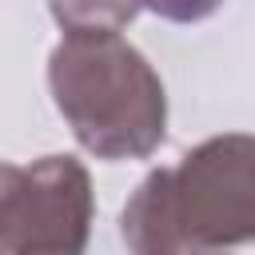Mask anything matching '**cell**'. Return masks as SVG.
I'll list each match as a JSON object with an SVG mask.
<instances>
[{
	"label": "cell",
	"instance_id": "obj_2",
	"mask_svg": "<svg viewBox=\"0 0 255 255\" xmlns=\"http://www.w3.org/2000/svg\"><path fill=\"white\" fill-rule=\"evenodd\" d=\"M52 72L76 76L100 88V104L72 116L76 135L100 155H139L163 139V92L143 60L124 48L112 32H76L56 48Z\"/></svg>",
	"mask_w": 255,
	"mask_h": 255
},
{
	"label": "cell",
	"instance_id": "obj_3",
	"mask_svg": "<svg viewBox=\"0 0 255 255\" xmlns=\"http://www.w3.org/2000/svg\"><path fill=\"white\" fill-rule=\"evenodd\" d=\"M147 4L171 20H195V16H207L219 0H147Z\"/></svg>",
	"mask_w": 255,
	"mask_h": 255
},
{
	"label": "cell",
	"instance_id": "obj_1",
	"mask_svg": "<svg viewBox=\"0 0 255 255\" xmlns=\"http://www.w3.org/2000/svg\"><path fill=\"white\" fill-rule=\"evenodd\" d=\"M139 255H179L183 243L255 239V139H211L179 171H155L124 211V235Z\"/></svg>",
	"mask_w": 255,
	"mask_h": 255
}]
</instances>
